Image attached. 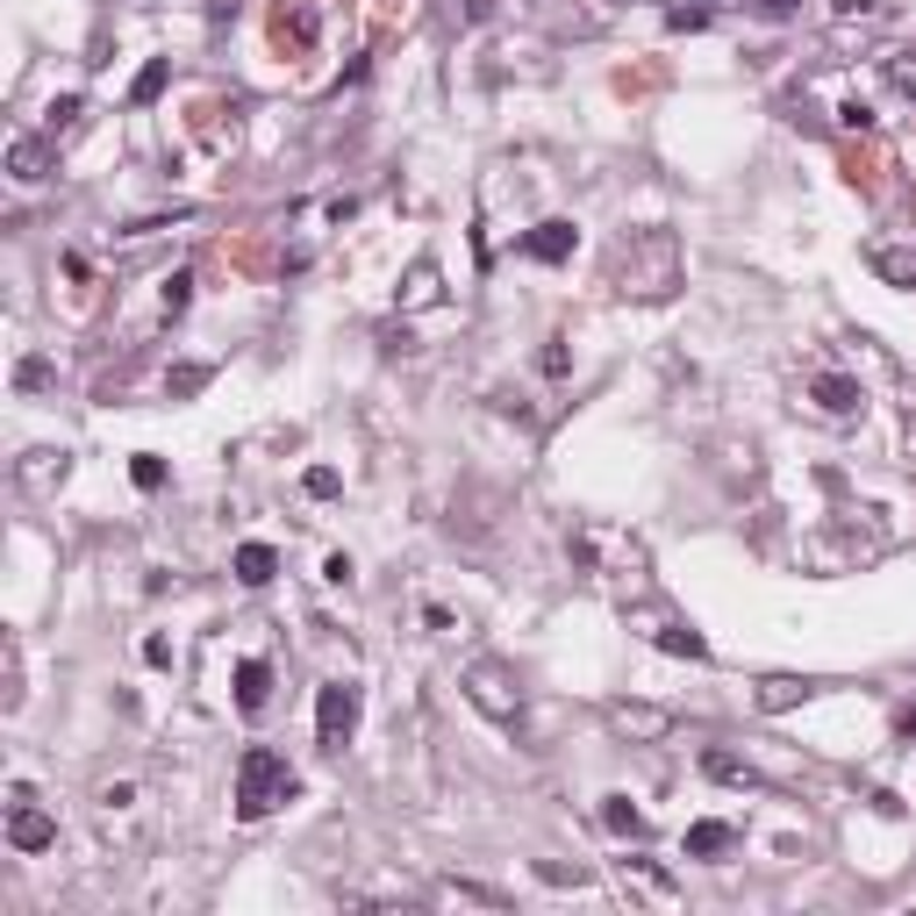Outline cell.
<instances>
[{"instance_id":"6da1fadb","label":"cell","mask_w":916,"mask_h":916,"mask_svg":"<svg viewBox=\"0 0 916 916\" xmlns=\"http://www.w3.org/2000/svg\"><path fill=\"white\" fill-rule=\"evenodd\" d=\"M294 767H287L272 745H251V752L237 759V816L243 823H258V816H272L280 802H294Z\"/></svg>"},{"instance_id":"7a4b0ae2","label":"cell","mask_w":916,"mask_h":916,"mask_svg":"<svg viewBox=\"0 0 916 916\" xmlns=\"http://www.w3.org/2000/svg\"><path fill=\"white\" fill-rule=\"evenodd\" d=\"M458 687H466V701L487 716V724H523V687H516V666L472 659L466 674H458Z\"/></svg>"},{"instance_id":"3957f363","label":"cell","mask_w":916,"mask_h":916,"mask_svg":"<svg viewBox=\"0 0 916 916\" xmlns=\"http://www.w3.org/2000/svg\"><path fill=\"white\" fill-rule=\"evenodd\" d=\"M631 623H637V631H645V637H652V645H659V652H680V659H709V637H701V631H695V623H687V616H674V608H666V602H652V594H645V602L631 608Z\"/></svg>"},{"instance_id":"277c9868","label":"cell","mask_w":916,"mask_h":916,"mask_svg":"<svg viewBox=\"0 0 916 916\" xmlns=\"http://www.w3.org/2000/svg\"><path fill=\"white\" fill-rule=\"evenodd\" d=\"M358 687L351 680H323L315 687V745H323V752H344L351 745V730H358Z\"/></svg>"},{"instance_id":"5b68a950","label":"cell","mask_w":916,"mask_h":916,"mask_svg":"<svg viewBox=\"0 0 916 916\" xmlns=\"http://www.w3.org/2000/svg\"><path fill=\"white\" fill-rule=\"evenodd\" d=\"M8 845L14 852H51L58 845V816L22 795V802H14V816H8Z\"/></svg>"},{"instance_id":"8992f818","label":"cell","mask_w":916,"mask_h":916,"mask_svg":"<svg viewBox=\"0 0 916 916\" xmlns=\"http://www.w3.org/2000/svg\"><path fill=\"white\" fill-rule=\"evenodd\" d=\"M608 730H616V738L652 745V738H666V730H674V716L652 709V701H608Z\"/></svg>"},{"instance_id":"52a82bcc","label":"cell","mask_w":916,"mask_h":916,"mask_svg":"<svg viewBox=\"0 0 916 916\" xmlns=\"http://www.w3.org/2000/svg\"><path fill=\"white\" fill-rule=\"evenodd\" d=\"M809 394H816L823 416H860V408H866V387H860V379H845V373H816V379H809Z\"/></svg>"},{"instance_id":"ba28073f","label":"cell","mask_w":916,"mask_h":916,"mask_svg":"<svg viewBox=\"0 0 916 916\" xmlns=\"http://www.w3.org/2000/svg\"><path fill=\"white\" fill-rule=\"evenodd\" d=\"M573 243H580L573 222H538V229L523 237V258H544V266H559V258H573Z\"/></svg>"},{"instance_id":"9c48e42d","label":"cell","mask_w":916,"mask_h":916,"mask_svg":"<svg viewBox=\"0 0 916 916\" xmlns=\"http://www.w3.org/2000/svg\"><path fill=\"white\" fill-rule=\"evenodd\" d=\"M266 695H272V666L266 659H243L237 666V709L258 716V709H266Z\"/></svg>"},{"instance_id":"30bf717a","label":"cell","mask_w":916,"mask_h":916,"mask_svg":"<svg viewBox=\"0 0 916 916\" xmlns=\"http://www.w3.org/2000/svg\"><path fill=\"white\" fill-rule=\"evenodd\" d=\"M8 173L22 179V187H37V179L51 173V150H43L37 136H14V144H8Z\"/></svg>"},{"instance_id":"8fae6325","label":"cell","mask_w":916,"mask_h":916,"mask_svg":"<svg viewBox=\"0 0 916 916\" xmlns=\"http://www.w3.org/2000/svg\"><path fill=\"white\" fill-rule=\"evenodd\" d=\"M58 480H65V451H29L22 458V487L29 495H51Z\"/></svg>"},{"instance_id":"7c38bea8","label":"cell","mask_w":916,"mask_h":916,"mask_svg":"<svg viewBox=\"0 0 916 916\" xmlns=\"http://www.w3.org/2000/svg\"><path fill=\"white\" fill-rule=\"evenodd\" d=\"M272 573H280V552H272V544H237V580L243 587H266Z\"/></svg>"},{"instance_id":"4fadbf2b","label":"cell","mask_w":916,"mask_h":916,"mask_svg":"<svg viewBox=\"0 0 916 916\" xmlns=\"http://www.w3.org/2000/svg\"><path fill=\"white\" fill-rule=\"evenodd\" d=\"M730 845H738L730 823H695V831H687V860H716V852H730Z\"/></svg>"},{"instance_id":"5bb4252c","label":"cell","mask_w":916,"mask_h":916,"mask_svg":"<svg viewBox=\"0 0 916 916\" xmlns=\"http://www.w3.org/2000/svg\"><path fill=\"white\" fill-rule=\"evenodd\" d=\"M701 767H709L716 781H730V788H767L752 767H745V759H730V752H701Z\"/></svg>"},{"instance_id":"9a60e30c","label":"cell","mask_w":916,"mask_h":916,"mask_svg":"<svg viewBox=\"0 0 916 916\" xmlns=\"http://www.w3.org/2000/svg\"><path fill=\"white\" fill-rule=\"evenodd\" d=\"M802 695H809V680H795V674H773L767 687H759V709H795Z\"/></svg>"},{"instance_id":"2e32d148","label":"cell","mask_w":916,"mask_h":916,"mask_svg":"<svg viewBox=\"0 0 916 916\" xmlns=\"http://www.w3.org/2000/svg\"><path fill=\"white\" fill-rule=\"evenodd\" d=\"M602 823H608L616 837H645V816L631 809V795H608V802H602Z\"/></svg>"},{"instance_id":"e0dca14e","label":"cell","mask_w":916,"mask_h":916,"mask_svg":"<svg viewBox=\"0 0 916 916\" xmlns=\"http://www.w3.org/2000/svg\"><path fill=\"white\" fill-rule=\"evenodd\" d=\"M866 266H874L881 280H895V287H916V258L909 251H866Z\"/></svg>"},{"instance_id":"ac0fdd59","label":"cell","mask_w":916,"mask_h":916,"mask_svg":"<svg viewBox=\"0 0 916 916\" xmlns=\"http://www.w3.org/2000/svg\"><path fill=\"white\" fill-rule=\"evenodd\" d=\"M14 387H22V394L51 387V365H43V358H22V365H14Z\"/></svg>"},{"instance_id":"d6986e66","label":"cell","mask_w":916,"mask_h":916,"mask_svg":"<svg viewBox=\"0 0 916 916\" xmlns=\"http://www.w3.org/2000/svg\"><path fill=\"white\" fill-rule=\"evenodd\" d=\"M187 294H194V272H173V280H165V315L187 309Z\"/></svg>"},{"instance_id":"ffe728a7","label":"cell","mask_w":916,"mask_h":916,"mask_svg":"<svg viewBox=\"0 0 916 916\" xmlns=\"http://www.w3.org/2000/svg\"><path fill=\"white\" fill-rule=\"evenodd\" d=\"M129 480L150 495V487H165V466H158V458H136V466H129Z\"/></svg>"},{"instance_id":"44dd1931","label":"cell","mask_w":916,"mask_h":916,"mask_svg":"<svg viewBox=\"0 0 916 916\" xmlns=\"http://www.w3.org/2000/svg\"><path fill=\"white\" fill-rule=\"evenodd\" d=\"M158 86H165V65H144V72H136V101H158Z\"/></svg>"},{"instance_id":"7402d4cb","label":"cell","mask_w":916,"mask_h":916,"mask_svg":"<svg viewBox=\"0 0 916 916\" xmlns=\"http://www.w3.org/2000/svg\"><path fill=\"white\" fill-rule=\"evenodd\" d=\"M301 487H309V495L323 501V495H337V472H330V466H315V472H309V480H301Z\"/></svg>"},{"instance_id":"603a6c76","label":"cell","mask_w":916,"mask_h":916,"mask_svg":"<svg viewBox=\"0 0 916 916\" xmlns=\"http://www.w3.org/2000/svg\"><path fill=\"white\" fill-rule=\"evenodd\" d=\"M767 14H773V22H781V14H795V0H767Z\"/></svg>"}]
</instances>
